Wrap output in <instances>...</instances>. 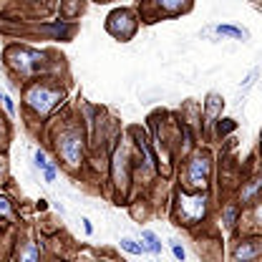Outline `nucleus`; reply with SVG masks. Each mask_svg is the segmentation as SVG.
Here are the masks:
<instances>
[{
	"mask_svg": "<svg viewBox=\"0 0 262 262\" xmlns=\"http://www.w3.org/2000/svg\"><path fill=\"white\" fill-rule=\"evenodd\" d=\"M61 98H63V94L56 91V89H48V86H33L31 91H28V96H26V101H28V106H31L35 114L46 116V114H48Z\"/></svg>",
	"mask_w": 262,
	"mask_h": 262,
	"instance_id": "1",
	"label": "nucleus"
},
{
	"mask_svg": "<svg viewBox=\"0 0 262 262\" xmlns=\"http://www.w3.org/2000/svg\"><path fill=\"white\" fill-rule=\"evenodd\" d=\"M204 209H207V194H196V196L179 194V214H182V220L187 225L202 220L204 217Z\"/></svg>",
	"mask_w": 262,
	"mask_h": 262,
	"instance_id": "2",
	"label": "nucleus"
},
{
	"mask_svg": "<svg viewBox=\"0 0 262 262\" xmlns=\"http://www.w3.org/2000/svg\"><path fill=\"white\" fill-rule=\"evenodd\" d=\"M209 169H212L209 157H196V159H192L189 166H187V184L192 189H202L207 184V179H209Z\"/></svg>",
	"mask_w": 262,
	"mask_h": 262,
	"instance_id": "3",
	"label": "nucleus"
},
{
	"mask_svg": "<svg viewBox=\"0 0 262 262\" xmlns=\"http://www.w3.org/2000/svg\"><path fill=\"white\" fill-rule=\"evenodd\" d=\"M81 149H83L81 136L73 134V131H66L63 136H61V141H58V151H61V157H63L68 164L81 162Z\"/></svg>",
	"mask_w": 262,
	"mask_h": 262,
	"instance_id": "4",
	"label": "nucleus"
},
{
	"mask_svg": "<svg viewBox=\"0 0 262 262\" xmlns=\"http://www.w3.org/2000/svg\"><path fill=\"white\" fill-rule=\"evenodd\" d=\"M38 63H40V56H38V53H33V51H26V48H15V51L10 53V66H13L15 71H20L23 76L33 73Z\"/></svg>",
	"mask_w": 262,
	"mask_h": 262,
	"instance_id": "5",
	"label": "nucleus"
},
{
	"mask_svg": "<svg viewBox=\"0 0 262 262\" xmlns=\"http://www.w3.org/2000/svg\"><path fill=\"white\" fill-rule=\"evenodd\" d=\"M260 257V242L250 239V242H242L237 250H234V260L237 262H255Z\"/></svg>",
	"mask_w": 262,
	"mask_h": 262,
	"instance_id": "6",
	"label": "nucleus"
},
{
	"mask_svg": "<svg viewBox=\"0 0 262 262\" xmlns=\"http://www.w3.org/2000/svg\"><path fill=\"white\" fill-rule=\"evenodd\" d=\"M154 3L162 8L166 15H177V13H182L189 5V0H154Z\"/></svg>",
	"mask_w": 262,
	"mask_h": 262,
	"instance_id": "7",
	"label": "nucleus"
},
{
	"mask_svg": "<svg viewBox=\"0 0 262 262\" xmlns=\"http://www.w3.org/2000/svg\"><path fill=\"white\" fill-rule=\"evenodd\" d=\"M136 146L144 151V157H146V164L151 166V169H157V159H154V154L149 151V146H146V139L141 136V134H136Z\"/></svg>",
	"mask_w": 262,
	"mask_h": 262,
	"instance_id": "8",
	"label": "nucleus"
},
{
	"mask_svg": "<svg viewBox=\"0 0 262 262\" xmlns=\"http://www.w3.org/2000/svg\"><path fill=\"white\" fill-rule=\"evenodd\" d=\"M141 237L146 239V245H144V247H146L149 252H162V242L157 239V234H154V232H149V229H146V232H141Z\"/></svg>",
	"mask_w": 262,
	"mask_h": 262,
	"instance_id": "9",
	"label": "nucleus"
},
{
	"mask_svg": "<svg viewBox=\"0 0 262 262\" xmlns=\"http://www.w3.org/2000/svg\"><path fill=\"white\" fill-rule=\"evenodd\" d=\"M121 247H124L126 252H131V255H144V252H146V247H144V242L139 245V242H134L131 237H124V239H121Z\"/></svg>",
	"mask_w": 262,
	"mask_h": 262,
	"instance_id": "10",
	"label": "nucleus"
},
{
	"mask_svg": "<svg viewBox=\"0 0 262 262\" xmlns=\"http://www.w3.org/2000/svg\"><path fill=\"white\" fill-rule=\"evenodd\" d=\"M18 262H38V247L35 245H26L18 255Z\"/></svg>",
	"mask_w": 262,
	"mask_h": 262,
	"instance_id": "11",
	"label": "nucleus"
},
{
	"mask_svg": "<svg viewBox=\"0 0 262 262\" xmlns=\"http://www.w3.org/2000/svg\"><path fill=\"white\" fill-rule=\"evenodd\" d=\"M220 106H222L220 96H209V103H207V119H214V114L220 111Z\"/></svg>",
	"mask_w": 262,
	"mask_h": 262,
	"instance_id": "12",
	"label": "nucleus"
},
{
	"mask_svg": "<svg viewBox=\"0 0 262 262\" xmlns=\"http://www.w3.org/2000/svg\"><path fill=\"white\" fill-rule=\"evenodd\" d=\"M217 33H222V35H234V38H245V35H247L245 31L232 28V26H217Z\"/></svg>",
	"mask_w": 262,
	"mask_h": 262,
	"instance_id": "13",
	"label": "nucleus"
},
{
	"mask_svg": "<svg viewBox=\"0 0 262 262\" xmlns=\"http://www.w3.org/2000/svg\"><path fill=\"white\" fill-rule=\"evenodd\" d=\"M35 166H38V169H48V166H51V164H48V159H46V154H43L40 149L35 151Z\"/></svg>",
	"mask_w": 262,
	"mask_h": 262,
	"instance_id": "14",
	"label": "nucleus"
},
{
	"mask_svg": "<svg viewBox=\"0 0 262 262\" xmlns=\"http://www.w3.org/2000/svg\"><path fill=\"white\" fill-rule=\"evenodd\" d=\"M8 214H10V204L5 196H0V217H8Z\"/></svg>",
	"mask_w": 262,
	"mask_h": 262,
	"instance_id": "15",
	"label": "nucleus"
},
{
	"mask_svg": "<svg viewBox=\"0 0 262 262\" xmlns=\"http://www.w3.org/2000/svg\"><path fill=\"white\" fill-rule=\"evenodd\" d=\"M3 103H5V111H8V114H13V111H15V106H13V98L8 96V94L3 96Z\"/></svg>",
	"mask_w": 262,
	"mask_h": 262,
	"instance_id": "16",
	"label": "nucleus"
},
{
	"mask_svg": "<svg viewBox=\"0 0 262 262\" xmlns=\"http://www.w3.org/2000/svg\"><path fill=\"white\" fill-rule=\"evenodd\" d=\"M43 177H46V182H53V179H56V169H53V166L43 169Z\"/></svg>",
	"mask_w": 262,
	"mask_h": 262,
	"instance_id": "17",
	"label": "nucleus"
},
{
	"mask_svg": "<svg viewBox=\"0 0 262 262\" xmlns=\"http://www.w3.org/2000/svg\"><path fill=\"white\" fill-rule=\"evenodd\" d=\"M171 252H174V257H177V260H184V257H187V252H184L179 245H174V247H171Z\"/></svg>",
	"mask_w": 262,
	"mask_h": 262,
	"instance_id": "18",
	"label": "nucleus"
},
{
	"mask_svg": "<svg viewBox=\"0 0 262 262\" xmlns=\"http://www.w3.org/2000/svg\"><path fill=\"white\" fill-rule=\"evenodd\" d=\"M234 214H237V209H234V207H229L227 209V227L229 225H234Z\"/></svg>",
	"mask_w": 262,
	"mask_h": 262,
	"instance_id": "19",
	"label": "nucleus"
}]
</instances>
